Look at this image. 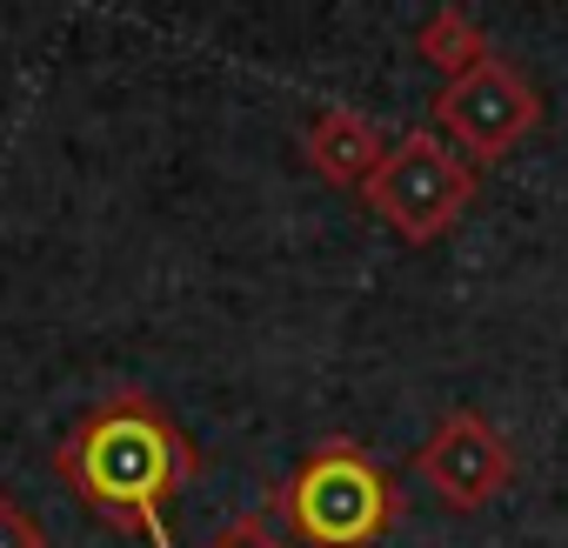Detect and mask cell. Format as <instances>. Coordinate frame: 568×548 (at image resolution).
Listing matches in <instances>:
<instances>
[{"label":"cell","instance_id":"8992f818","mask_svg":"<svg viewBox=\"0 0 568 548\" xmlns=\"http://www.w3.org/2000/svg\"><path fill=\"white\" fill-rule=\"evenodd\" d=\"M302 154H308V168L322 174V181H335V187H368V174L382 168V134H375V121H362L355 108H322L308 128H302Z\"/></svg>","mask_w":568,"mask_h":548},{"label":"cell","instance_id":"6da1fadb","mask_svg":"<svg viewBox=\"0 0 568 548\" xmlns=\"http://www.w3.org/2000/svg\"><path fill=\"white\" fill-rule=\"evenodd\" d=\"M54 468L68 475V488L88 508H101L108 521L148 535L154 548H174L168 495L194 475V448L181 442V428L148 395H114L94 415H81L74 435L61 442Z\"/></svg>","mask_w":568,"mask_h":548},{"label":"cell","instance_id":"3957f363","mask_svg":"<svg viewBox=\"0 0 568 548\" xmlns=\"http://www.w3.org/2000/svg\"><path fill=\"white\" fill-rule=\"evenodd\" d=\"M362 194L402 241H435L468 214L475 161H462V148H448L435 128H415L382 154V168L368 174Z\"/></svg>","mask_w":568,"mask_h":548},{"label":"cell","instance_id":"7a4b0ae2","mask_svg":"<svg viewBox=\"0 0 568 548\" xmlns=\"http://www.w3.org/2000/svg\"><path fill=\"white\" fill-rule=\"evenodd\" d=\"M288 521H295V535L302 541H315V548H368L388 521H395V488H388V475L362 455V448H348V442H328V448H315L302 468H295V481H288Z\"/></svg>","mask_w":568,"mask_h":548},{"label":"cell","instance_id":"ba28073f","mask_svg":"<svg viewBox=\"0 0 568 548\" xmlns=\"http://www.w3.org/2000/svg\"><path fill=\"white\" fill-rule=\"evenodd\" d=\"M0 548H48V528L14 495H0Z\"/></svg>","mask_w":568,"mask_h":548},{"label":"cell","instance_id":"5b68a950","mask_svg":"<svg viewBox=\"0 0 568 548\" xmlns=\"http://www.w3.org/2000/svg\"><path fill=\"white\" fill-rule=\"evenodd\" d=\"M422 481L448 508H488L515 481V455H508V442L495 435V422L481 408H455L422 442Z\"/></svg>","mask_w":568,"mask_h":548},{"label":"cell","instance_id":"9c48e42d","mask_svg":"<svg viewBox=\"0 0 568 548\" xmlns=\"http://www.w3.org/2000/svg\"><path fill=\"white\" fill-rule=\"evenodd\" d=\"M207 548H288V541H281V535H274L261 515H241V521H227V528H221Z\"/></svg>","mask_w":568,"mask_h":548},{"label":"cell","instance_id":"52a82bcc","mask_svg":"<svg viewBox=\"0 0 568 548\" xmlns=\"http://www.w3.org/2000/svg\"><path fill=\"white\" fill-rule=\"evenodd\" d=\"M415 54L435 61V68L455 81V74H468L475 61H488V41H481V28H475L462 8H435V14L422 21V34H415Z\"/></svg>","mask_w":568,"mask_h":548},{"label":"cell","instance_id":"277c9868","mask_svg":"<svg viewBox=\"0 0 568 548\" xmlns=\"http://www.w3.org/2000/svg\"><path fill=\"white\" fill-rule=\"evenodd\" d=\"M435 128L455 134L462 154L495 161V154H508L515 141H528V134L541 128V94L528 88L521 68H508L501 54H488V61H475L468 74L442 81V94H435Z\"/></svg>","mask_w":568,"mask_h":548}]
</instances>
